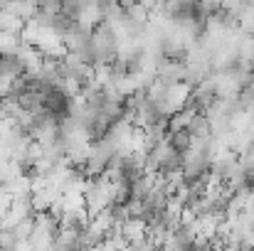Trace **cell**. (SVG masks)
Wrapping results in <instances>:
<instances>
[{
	"mask_svg": "<svg viewBox=\"0 0 254 251\" xmlns=\"http://www.w3.org/2000/svg\"><path fill=\"white\" fill-rule=\"evenodd\" d=\"M22 47V37L17 32H2L0 30V57H15Z\"/></svg>",
	"mask_w": 254,
	"mask_h": 251,
	"instance_id": "cell-3",
	"label": "cell"
},
{
	"mask_svg": "<svg viewBox=\"0 0 254 251\" xmlns=\"http://www.w3.org/2000/svg\"><path fill=\"white\" fill-rule=\"evenodd\" d=\"M32 227H35V219H32V217H27V219H22L20 224H15V229H12L15 239H30V237H32Z\"/></svg>",
	"mask_w": 254,
	"mask_h": 251,
	"instance_id": "cell-4",
	"label": "cell"
},
{
	"mask_svg": "<svg viewBox=\"0 0 254 251\" xmlns=\"http://www.w3.org/2000/svg\"><path fill=\"white\" fill-rule=\"evenodd\" d=\"M119 229H121V234L128 244H138L148 237V222L141 219V217H128L124 224H119Z\"/></svg>",
	"mask_w": 254,
	"mask_h": 251,
	"instance_id": "cell-2",
	"label": "cell"
},
{
	"mask_svg": "<svg viewBox=\"0 0 254 251\" xmlns=\"http://www.w3.org/2000/svg\"><path fill=\"white\" fill-rule=\"evenodd\" d=\"M15 59L20 62L22 74L30 77V79H35V77L42 72V67H45V57H42V52H40L37 47H32V45H25V42H22V47L17 50Z\"/></svg>",
	"mask_w": 254,
	"mask_h": 251,
	"instance_id": "cell-1",
	"label": "cell"
}]
</instances>
